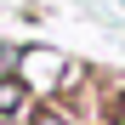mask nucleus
<instances>
[{
  "mask_svg": "<svg viewBox=\"0 0 125 125\" xmlns=\"http://www.w3.org/2000/svg\"><path fill=\"white\" fill-rule=\"evenodd\" d=\"M23 80H0V114H17V108H23Z\"/></svg>",
  "mask_w": 125,
  "mask_h": 125,
  "instance_id": "f257e3e1",
  "label": "nucleus"
},
{
  "mask_svg": "<svg viewBox=\"0 0 125 125\" xmlns=\"http://www.w3.org/2000/svg\"><path fill=\"white\" fill-rule=\"evenodd\" d=\"M119 6H125V0H119Z\"/></svg>",
  "mask_w": 125,
  "mask_h": 125,
  "instance_id": "7ed1b4c3",
  "label": "nucleus"
},
{
  "mask_svg": "<svg viewBox=\"0 0 125 125\" xmlns=\"http://www.w3.org/2000/svg\"><path fill=\"white\" fill-rule=\"evenodd\" d=\"M34 125H68V119H62L57 108H40V114H34Z\"/></svg>",
  "mask_w": 125,
  "mask_h": 125,
  "instance_id": "f03ea898",
  "label": "nucleus"
}]
</instances>
